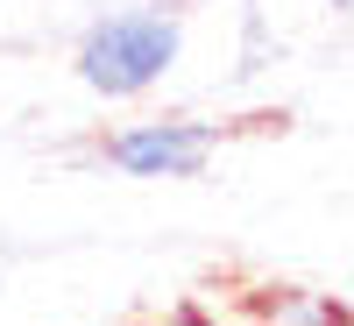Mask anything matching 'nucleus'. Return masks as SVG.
<instances>
[{
  "mask_svg": "<svg viewBox=\"0 0 354 326\" xmlns=\"http://www.w3.org/2000/svg\"><path fill=\"white\" fill-rule=\"evenodd\" d=\"M177 57H185V15L156 8V0H135V8L100 15L78 36L71 71H78L85 93H100V100H142V93H156L177 71Z\"/></svg>",
  "mask_w": 354,
  "mask_h": 326,
  "instance_id": "obj_1",
  "label": "nucleus"
},
{
  "mask_svg": "<svg viewBox=\"0 0 354 326\" xmlns=\"http://www.w3.org/2000/svg\"><path fill=\"white\" fill-rule=\"evenodd\" d=\"M100 156L121 177H198L220 156V128L192 121V114H170V121H128L100 142Z\"/></svg>",
  "mask_w": 354,
  "mask_h": 326,
  "instance_id": "obj_2",
  "label": "nucleus"
},
{
  "mask_svg": "<svg viewBox=\"0 0 354 326\" xmlns=\"http://www.w3.org/2000/svg\"><path fill=\"white\" fill-rule=\"evenodd\" d=\"M319 8H326V15H333V21H340V15H347V8H354V0H319Z\"/></svg>",
  "mask_w": 354,
  "mask_h": 326,
  "instance_id": "obj_3",
  "label": "nucleus"
}]
</instances>
